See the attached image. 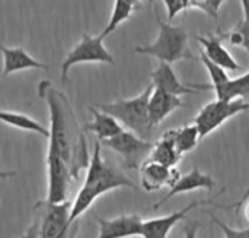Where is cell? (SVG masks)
Returning <instances> with one entry per match:
<instances>
[{
	"instance_id": "836d02e7",
	"label": "cell",
	"mask_w": 249,
	"mask_h": 238,
	"mask_svg": "<svg viewBox=\"0 0 249 238\" xmlns=\"http://www.w3.org/2000/svg\"><path fill=\"white\" fill-rule=\"evenodd\" d=\"M124 1H127V3H130V4H133L134 7H137V6H139V1H140V0H124Z\"/></svg>"
},
{
	"instance_id": "603a6c76",
	"label": "cell",
	"mask_w": 249,
	"mask_h": 238,
	"mask_svg": "<svg viewBox=\"0 0 249 238\" xmlns=\"http://www.w3.org/2000/svg\"><path fill=\"white\" fill-rule=\"evenodd\" d=\"M134 6L124 1V0H115L114 3V9H112V13H111V18H109V22L107 23L105 29L101 32V38L104 40L105 37H108L109 34H112L125 19H128L131 16V13L134 12Z\"/></svg>"
},
{
	"instance_id": "f546056e",
	"label": "cell",
	"mask_w": 249,
	"mask_h": 238,
	"mask_svg": "<svg viewBox=\"0 0 249 238\" xmlns=\"http://www.w3.org/2000/svg\"><path fill=\"white\" fill-rule=\"evenodd\" d=\"M38 231H39V219H35L20 238H38Z\"/></svg>"
},
{
	"instance_id": "4dcf8cb0",
	"label": "cell",
	"mask_w": 249,
	"mask_h": 238,
	"mask_svg": "<svg viewBox=\"0 0 249 238\" xmlns=\"http://www.w3.org/2000/svg\"><path fill=\"white\" fill-rule=\"evenodd\" d=\"M248 199H249V187L247 189V192L244 193V196L241 198V200H238L236 203H233V205H231V206H226V208H223V209H229V208H236V209L239 211V209H241V208L244 206V203H245V202H247Z\"/></svg>"
},
{
	"instance_id": "7c38bea8",
	"label": "cell",
	"mask_w": 249,
	"mask_h": 238,
	"mask_svg": "<svg viewBox=\"0 0 249 238\" xmlns=\"http://www.w3.org/2000/svg\"><path fill=\"white\" fill-rule=\"evenodd\" d=\"M179 177L177 167H166L149 158L140 165V183L146 192H158L165 186L172 187Z\"/></svg>"
},
{
	"instance_id": "6da1fadb",
	"label": "cell",
	"mask_w": 249,
	"mask_h": 238,
	"mask_svg": "<svg viewBox=\"0 0 249 238\" xmlns=\"http://www.w3.org/2000/svg\"><path fill=\"white\" fill-rule=\"evenodd\" d=\"M39 97L44 98L50 110V136L48 148L58 152L67 164L73 178L79 177V171L89 165V154L86 139L79 130L71 107L61 92H57L47 80L38 86Z\"/></svg>"
},
{
	"instance_id": "4316f807",
	"label": "cell",
	"mask_w": 249,
	"mask_h": 238,
	"mask_svg": "<svg viewBox=\"0 0 249 238\" xmlns=\"http://www.w3.org/2000/svg\"><path fill=\"white\" fill-rule=\"evenodd\" d=\"M166 6V10H168V19L172 20L175 19L182 10L187 9L185 3L182 0H162Z\"/></svg>"
},
{
	"instance_id": "52a82bcc",
	"label": "cell",
	"mask_w": 249,
	"mask_h": 238,
	"mask_svg": "<svg viewBox=\"0 0 249 238\" xmlns=\"http://www.w3.org/2000/svg\"><path fill=\"white\" fill-rule=\"evenodd\" d=\"M101 145L120 154L124 159V167L128 170H137L146 161L144 158L150 154L153 143L139 138L130 130H123L111 139H105Z\"/></svg>"
},
{
	"instance_id": "e575fe53",
	"label": "cell",
	"mask_w": 249,
	"mask_h": 238,
	"mask_svg": "<svg viewBox=\"0 0 249 238\" xmlns=\"http://www.w3.org/2000/svg\"><path fill=\"white\" fill-rule=\"evenodd\" d=\"M245 217H247V221L249 222V202L247 203V206H245Z\"/></svg>"
},
{
	"instance_id": "8d00e7d4",
	"label": "cell",
	"mask_w": 249,
	"mask_h": 238,
	"mask_svg": "<svg viewBox=\"0 0 249 238\" xmlns=\"http://www.w3.org/2000/svg\"><path fill=\"white\" fill-rule=\"evenodd\" d=\"M147 1H149V4H153L155 3V0H147Z\"/></svg>"
},
{
	"instance_id": "484cf974",
	"label": "cell",
	"mask_w": 249,
	"mask_h": 238,
	"mask_svg": "<svg viewBox=\"0 0 249 238\" xmlns=\"http://www.w3.org/2000/svg\"><path fill=\"white\" fill-rule=\"evenodd\" d=\"M212 217V221L223 231V234H225V238H249V228H244V230H235V228H232V227H229L226 222H223V221H220L219 218H216V217H213V215H210Z\"/></svg>"
},
{
	"instance_id": "5bb4252c",
	"label": "cell",
	"mask_w": 249,
	"mask_h": 238,
	"mask_svg": "<svg viewBox=\"0 0 249 238\" xmlns=\"http://www.w3.org/2000/svg\"><path fill=\"white\" fill-rule=\"evenodd\" d=\"M214 187H216V181L213 180V177L209 176V174H206V173H203V171H200L198 167H194L193 171H190L185 176H181L175 181V184L171 187L169 193L163 199H160L156 205H153L152 209L153 211H158L162 205H165L169 199L175 198L179 193H187V192H193V190H198V189L212 190Z\"/></svg>"
},
{
	"instance_id": "ffe728a7",
	"label": "cell",
	"mask_w": 249,
	"mask_h": 238,
	"mask_svg": "<svg viewBox=\"0 0 249 238\" xmlns=\"http://www.w3.org/2000/svg\"><path fill=\"white\" fill-rule=\"evenodd\" d=\"M216 91L217 99L223 101H233V99H249V72L245 75L236 78V79H229L222 85L213 86Z\"/></svg>"
},
{
	"instance_id": "1f68e13d",
	"label": "cell",
	"mask_w": 249,
	"mask_h": 238,
	"mask_svg": "<svg viewBox=\"0 0 249 238\" xmlns=\"http://www.w3.org/2000/svg\"><path fill=\"white\" fill-rule=\"evenodd\" d=\"M244 7V22H249V0H241Z\"/></svg>"
},
{
	"instance_id": "8fae6325",
	"label": "cell",
	"mask_w": 249,
	"mask_h": 238,
	"mask_svg": "<svg viewBox=\"0 0 249 238\" xmlns=\"http://www.w3.org/2000/svg\"><path fill=\"white\" fill-rule=\"evenodd\" d=\"M216 203L214 199H207V200H197V202H191L190 205H187L185 208H182L181 211L171 214L168 217H162V218H155V219H147L143 221L142 224V238H168L171 230L181 221L184 219L191 211L197 209L198 206L203 205H212Z\"/></svg>"
},
{
	"instance_id": "e0dca14e",
	"label": "cell",
	"mask_w": 249,
	"mask_h": 238,
	"mask_svg": "<svg viewBox=\"0 0 249 238\" xmlns=\"http://www.w3.org/2000/svg\"><path fill=\"white\" fill-rule=\"evenodd\" d=\"M0 51L3 54V75L9 76L19 70L26 69H48V64H44L35 60L23 48H9L0 44Z\"/></svg>"
},
{
	"instance_id": "2e32d148",
	"label": "cell",
	"mask_w": 249,
	"mask_h": 238,
	"mask_svg": "<svg viewBox=\"0 0 249 238\" xmlns=\"http://www.w3.org/2000/svg\"><path fill=\"white\" fill-rule=\"evenodd\" d=\"M204 48V54L214 61L216 64H219L220 67H223L225 70H232V72H238L242 69V66L232 57V54L223 47L222 40L225 37H217V35H209V37H201V35H196L194 37Z\"/></svg>"
},
{
	"instance_id": "ac0fdd59",
	"label": "cell",
	"mask_w": 249,
	"mask_h": 238,
	"mask_svg": "<svg viewBox=\"0 0 249 238\" xmlns=\"http://www.w3.org/2000/svg\"><path fill=\"white\" fill-rule=\"evenodd\" d=\"M89 111L93 114V121L85 124L83 130L95 133L99 142H102L105 139H111V138L117 136L118 133H121L124 130L123 126L120 124V121H117L112 116H109L107 113H102L96 107L90 105Z\"/></svg>"
},
{
	"instance_id": "d6a6232c",
	"label": "cell",
	"mask_w": 249,
	"mask_h": 238,
	"mask_svg": "<svg viewBox=\"0 0 249 238\" xmlns=\"http://www.w3.org/2000/svg\"><path fill=\"white\" fill-rule=\"evenodd\" d=\"M15 176H16L15 171H0V178H1V180H4V178H12V177H15Z\"/></svg>"
},
{
	"instance_id": "d4e9b609",
	"label": "cell",
	"mask_w": 249,
	"mask_h": 238,
	"mask_svg": "<svg viewBox=\"0 0 249 238\" xmlns=\"http://www.w3.org/2000/svg\"><path fill=\"white\" fill-rule=\"evenodd\" d=\"M228 0H190L188 9H200L209 16L219 19V9Z\"/></svg>"
},
{
	"instance_id": "d6986e66",
	"label": "cell",
	"mask_w": 249,
	"mask_h": 238,
	"mask_svg": "<svg viewBox=\"0 0 249 238\" xmlns=\"http://www.w3.org/2000/svg\"><path fill=\"white\" fill-rule=\"evenodd\" d=\"M181 158L182 155L178 152L175 145L174 130H168L166 133H163V136L156 143H153V148L149 154V159L166 167H177Z\"/></svg>"
},
{
	"instance_id": "7a4b0ae2",
	"label": "cell",
	"mask_w": 249,
	"mask_h": 238,
	"mask_svg": "<svg viewBox=\"0 0 249 238\" xmlns=\"http://www.w3.org/2000/svg\"><path fill=\"white\" fill-rule=\"evenodd\" d=\"M120 187L136 189L134 183L124 173H121L112 164L104 161V158L101 157V142L96 140L93 155L89 159L85 183L70 208V225H73L74 221L80 218L99 196Z\"/></svg>"
},
{
	"instance_id": "44dd1931",
	"label": "cell",
	"mask_w": 249,
	"mask_h": 238,
	"mask_svg": "<svg viewBox=\"0 0 249 238\" xmlns=\"http://www.w3.org/2000/svg\"><path fill=\"white\" fill-rule=\"evenodd\" d=\"M0 121L4 123V124H7V126L20 129V130L38 133V135L44 136L45 139H48V136H50V130L47 127H44L42 124H39L34 119H31V117H28L25 114H20V113L0 110Z\"/></svg>"
},
{
	"instance_id": "8992f818",
	"label": "cell",
	"mask_w": 249,
	"mask_h": 238,
	"mask_svg": "<svg viewBox=\"0 0 249 238\" xmlns=\"http://www.w3.org/2000/svg\"><path fill=\"white\" fill-rule=\"evenodd\" d=\"M79 63H109L114 64V56L102 44V38L90 37L88 32L83 34L82 40L73 47V50L66 56L61 63V80L66 82L69 72L74 64Z\"/></svg>"
},
{
	"instance_id": "277c9868",
	"label": "cell",
	"mask_w": 249,
	"mask_h": 238,
	"mask_svg": "<svg viewBox=\"0 0 249 238\" xmlns=\"http://www.w3.org/2000/svg\"><path fill=\"white\" fill-rule=\"evenodd\" d=\"M156 19L159 22L158 38L149 45L136 47L134 51L156 57L159 61H166L169 64L179 60H191L193 54L188 48L187 31L181 26H174L171 23L162 22L159 15H156Z\"/></svg>"
},
{
	"instance_id": "83f0119b",
	"label": "cell",
	"mask_w": 249,
	"mask_h": 238,
	"mask_svg": "<svg viewBox=\"0 0 249 238\" xmlns=\"http://www.w3.org/2000/svg\"><path fill=\"white\" fill-rule=\"evenodd\" d=\"M236 29L242 35V47L249 53V22H241V23H238Z\"/></svg>"
},
{
	"instance_id": "7402d4cb",
	"label": "cell",
	"mask_w": 249,
	"mask_h": 238,
	"mask_svg": "<svg viewBox=\"0 0 249 238\" xmlns=\"http://www.w3.org/2000/svg\"><path fill=\"white\" fill-rule=\"evenodd\" d=\"M174 139H175V145H177V149L181 155L193 151L198 140H200V133H198V129L197 126L193 123V124H187V126H182L179 129H175L174 130Z\"/></svg>"
},
{
	"instance_id": "f1b7e54d",
	"label": "cell",
	"mask_w": 249,
	"mask_h": 238,
	"mask_svg": "<svg viewBox=\"0 0 249 238\" xmlns=\"http://www.w3.org/2000/svg\"><path fill=\"white\" fill-rule=\"evenodd\" d=\"M200 225L201 224L198 221H188V224L184 227V236H185V238H197Z\"/></svg>"
},
{
	"instance_id": "ba28073f",
	"label": "cell",
	"mask_w": 249,
	"mask_h": 238,
	"mask_svg": "<svg viewBox=\"0 0 249 238\" xmlns=\"http://www.w3.org/2000/svg\"><path fill=\"white\" fill-rule=\"evenodd\" d=\"M47 168H48V193L45 203L58 205L67 202V192L70 184V170L63 158L54 149L48 148L47 154Z\"/></svg>"
},
{
	"instance_id": "9a60e30c",
	"label": "cell",
	"mask_w": 249,
	"mask_h": 238,
	"mask_svg": "<svg viewBox=\"0 0 249 238\" xmlns=\"http://www.w3.org/2000/svg\"><path fill=\"white\" fill-rule=\"evenodd\" d=\"M185 107L182 99L177 95L168 94L162 89L153 88L152 95L149 98V119L150 124L155 127L160 124L171 113H174L177 108Z\"/></svg>"
},
{
	"instance_id": "4fadbf2b",
	"label": "cell",
	"mask_w": 249,
	"mask_h": 238,
	"mask_svg": "<svg viewBox=\"0 0 249 238\" xmlns=\"http://www.w3.org/2000/svg\"><path fill=\"white\" fill-rule=\"evenodd\" d=\"M99 228L98 238H131L142 236L143 219L140 215H121L114 219L96 217Z\"/></svg>"
},
{
	"instance_id": "5b68a950",
	"label": "cell",
	"mask_w": 249,
	"mask_h": 238,
	"mask_svg": "<svg viewBox=\"0 0 249 238\" xmlns=\"http://www.w3.org/2000/svg\"><path fill=\"white\" fill-rule=\"evenodd\" d=\"M248 110L249 102L244 99H233V101L214 99L209 102L200 110V113L194 119V124L198 129L200 139L209 136L212 132L219 129L225 121H228L233 116Z\"/></svg>"
},
{
	"instance_id": "9c48e42d",
	"label": "cell",
	"mask_w": 249,
	"mask_h": 238,
	"mask_svg": "<svg viewBox=\"0 0 249 238\" xmlns=\"http://www.w3.org/2000/svg\"><path fill=\"white\" fill-rule=\"evenodd\" d=\"M45 211L39 219L38 238H67L70 230V203L48 205L45 203Z\"/></svg>"
},
{
	"instance_id": "d590c367",
	"label": "cell",
	"mask_w": 249,
	"mask_h": 238,
	"mask_svg": "<svg viewBox=\"0 0 249 238\" xmlns=\"http://www.w3.org/2000/svg\"><path fill=\"white\" fill-rule=\"evenodd\" d=\"M184 3H185V6H187V9H188V3H190V0H182Z\"/></svg>"
},
{
	"instance_id": "cb8c5ba5",
	"label": "cell",
	"mask_w": 249,
	"mask_h": 238,
	"mask_svg": "<svg viewBox=\"0 0 249 238\" xmlns=\"http://www.w3.org/2000/svg\"><path fill=\"white\" fill-rule=\"evenodd\" d=\"M200 59H201V63L206 66L209 75H210V79H212V85H213V86L222 85V83H225L226 80H229V76H228L226 70H225L223 67H220L219 64H216L214 61H212V60L204 54V51L200 53Z\"/></svg>"
},
{
	"instance_id": "3957f363",
	"label": "cell",
	"mask_w": 249,
	"mask_h": 238,
	"mask_svg": "<svg viewBox=\"0 0 249 238\" xmlns=\"http://www.w3.org/2000/svg\"><path fill=\"white\" fill-rule=\"evenodd\" d=\"M153 85L150 83L140 95L130 99H117L108 104H96L95 107L102 113L112 116L117 121L130 129L139 138L147 140L152 135L153 126L149 119V98L152 95Z\"/></svg>"
},
{
	"instance_id": "30bf717a",
	"label": "cell",
	"mask_w": 249,
	"mask_h": 238,
	"mask_svg": "<svg viewBox=\"0 0 249 238\" xmlns=\"http://www.w3.org/2000/svg\"><path fill=\"white\" fill-rule=\"evenodd\" d=\"M152 85L156 89H162L168 94L181 97L188 94H198L203 89H212L213 85H185L175 75L174 69L166 61H159V66L152 73Z\"/></svg>"
}]
</instances>
